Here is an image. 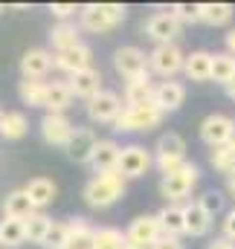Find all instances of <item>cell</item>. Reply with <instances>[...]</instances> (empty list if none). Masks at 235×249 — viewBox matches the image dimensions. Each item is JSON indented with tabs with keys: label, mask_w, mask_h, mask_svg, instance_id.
Returning a JSON list of instances; mask_svg holds the SVG:
<instances>
[{
	"label": "cell",
	"mask_w": 235,
	"mask_h": 249,
	"mask_svg": "<svg viewBox=\"0 0 235 249\" xmlns=\"http://www.w3.org/2000/svg\"><path fill=\"white\" fill-rule=\"evenodd\" d=\"M125 194V177L119 171H111V174H96L87 180L84 186V203L93 206V209H108L114 206L119 197Z\"/></svg>",
	"instance_id": "obj_1"
},
{
	"label": "cell",
	"mask_w": 235,
	"mask_h": 249,
	"mask_svg": "<svg viewBox=\"0 0 235 249\" xmlns=\"http://www.w3.org/2000/svg\"><path fill=\"white\" fill-rule=\"evenodd\" d=\"M81 26L93 35H102V32H111L114 26H119L128 15V9L122 3H87L81 6Z\"/></svg>",
	"instance_id": "obj_2"
},
{
	"label": "cell",
	"mask_w": 235,
	"mask_h": 249,
	"mask_svg": "<svg viewBox=\"0 0 235 249\" xmlns=\"http://www.w3.org/2000/svg\"><path fill=\"white\" fill-rule=\"evenodd\" d=\"M154 165L163 171V177L175 174L177 168L186 165V142H183L180 133L169 130V133H163L157 139V145H154Z\"/></svg>",
	"instance_id": "obj_3"
},
{
	"label": "cell",
	"mask_w": 235,
	"mask_h": 249,
	"mask_svg": "<svg viewBox=\"0 0 235 249\" xmlns=\"http://www.w3.org/2000/svg\"><path fill=\"white\" fill-rule=\"evenodd\" d=\"M197 180H200L197 165H195V162H186L183 168H177L175 174H166V177L160 180V194H163L169 203H180V200H186V197L192 194V188L197 186Z\"/></svg>",
	"instance_id": "obj_4"
},
{
	"label": "cell",
	"mask_w": 235,
	"mask_h": 249,
	"mask_svg": "<svg viewBox=\"0 0 235 249\" xmlns=\"http://www.w3.org/2000/svg\"><path fill=\"white\" fill-rule=\"evenodd\" d=\"M114 67H117V72L128 84L139 81V78H148V70H151L148 55L139 47H119L117 53H114Z\"/></svg>",
	"instance_id": "obj_5"
},
{
	"label": "cell",
	"mask_w": 235,
	"mask_h": 249,
	"mask_svg": "<svg viewBox=\"0 0 235 249\" xmlns=\"http://www.w3.org/2000/svg\"><path fill=\"white\" fill-rule=\"evenodd\" d=\"M163 116H166V113H163L157 105L125 107L114 127H117V130H128V133H134V130H151V127H157V124L163 122Z\"/></svg>",
	"instance_id": "obj_6"
},
{
	"label": "cell",
	"mask_w": 235,
	"mask_h": 249,
	"mask_svg": "<svg viewBox=\"0 0 235 249\" xmlns=\"http://www.w3.org/2000/svg\"><path fill=\"white\" fill-rule=\"evenodd\" d=\"M125 238H128V244H131V247L151 249L160 238H163V226H160L157 214H139V217H134V220H131V226H128Z\"/></svg>",
	"instance_id": "obj_7"
},
{
	"label": "cell",
	"mask_w": 235,
	"mask_h": 249,
	"mask_svg": "<svg viewBox=\"0 0 235 249\" xmlns=\"http://www.w3.org/2000/svg\"><path fill=\"white\" fill-rule=\"evenodd\" d=\"M148 64H151V70L157 75L172 81V75H177L186 67V55H183V50L177 44H157L151 50V55H148Z\"/></svg>",
	"instance_id": "obj_8"
},
{
	"label": "cell",
	"mask_w": 235,
	"mask_h": 249,
	"mask_svg": "<svg viewBox=\"0 0 235 249\" xmlns=\"http://www.w3.org/2000/svg\"><path fill=\"white\" fill-rule=\"evenodd\" d=\"M154 165L151 160V151L142 148V145H125L122 154H119V174L125 180H139L145 177V171Z\"/></svg>",
	"instance_id": "obj_9"
},
{
	"label": "cell",
	"mask_w": 235,
	"mask_h": 249,
	"mask_svg": "<svg viewBox=\"0 0 235 249\" xmlns=\"http://www.w3.org/2000/svg\"><path fill=\"white\" fill-rule=\"evenodd\" d=\"M233 133H235V122L227 113H209V116L200 122V139H203L209 148L230 145Z\"/></svg>",
	"instance_id": "obj_10"
},
{
	"label": "cell",
	"mask_w": 235,
	"mask_h": 249,
	"mask_svg": "<svg viewBox=\"0 0 235 249\" xmlns=\"http://www.w3.org/2000/svg\"><path fill=\"white\" fill-rule=\"evenodd\" d=\"M180 26H183V23L172 15V6H169V9L151 15L142 29H145V35H148L151 41H157V44H175V38L180 35Z\"/></svg>",
	"instance_id": "obj_11"
},
{
	"label": "cell",
	"mask_w": 235,
	"mask_h": 249,
	"mask_svg": "<svg viewBox=\"0 0 235 249\" xmlns=\"http://www.w3.org/2000/svg\"><path fill=\"white\" fill-rule=\"evenodd\" d=\"M122 99H119L114 90H102L96 99H90L87 102V116L93 119V122H99V124H117V119L122 116Z\"/></svg>",
	"instance_id": "obj_12"
},
{
	"label": "cell",
	"mask_w": 235,
	"mask_h": 249,
	"mask_svg": "<svg viewBox=\"0 0 235 249\" xmlns=\"http://www.w3.org/2000/svg\"><path fill=\"white\" fill-rule=\"evenodd\" d=\"M96 145H99V136L93 133V127H76L67 142V157L73 162H93Z\"/></svg>",
	"instance_id": "obj_13"
},
{
	"label": "cell",
	"mask_w": 235,
	"mask_h": 249,
	"mask_svg": "<svg viewBox=\"0 0 235 249\" xmlns=\"http://www.w3.org/2000/svg\"><path fill=\"white\" fill-rule=\"evenodd\" d=\"M73 122L64 116V113H47L41 119V136L47 145H59V148H67L70 136H73Z\"/></svg>",
	"instance_id": "obj_14"
},
{
	"label": "cell",
	"mask_w": 235,
	"mask_h": 249,
	"mask_svg": "<svg viewBox=\"0 0 235 249\" xmlns=\"http://www.w3.org/2000/svg\"><path fill=\"white\" fill-rule=\"evenodd\" d=\"M67 87H70V93L73 96H78V99H96L99 93H102V72L96 70V67H90V70H81V72H76V75H70L67 78Z\"/></svg>",
	"instance_id": "obj_15"
},
{
	"label": "cell",
	"mask_w": 235,
	"mask_h": 249,
	"mask_svg": "<svg viewBox=\"0 0 235 249\" xmlns=\"http://www.w3.org/2000/svg\"><path fill=\"white\" fill-rule=\"evenodd\" d=\"M53 67H56V55H50L47 50H26L23 58H20V72H23V78H38V81H44Z\"/></svg>",
	"instance_id": "obj_16"
},
{
	"label": "cell",
	"mask_w": 235,
	"mask_h": 249,
	"mask_svg": "<svg viewBox=\"0 0 235 249\" xmlns=\"http://www.w3.org/2000/svg\"><path fill=\"white\" fill-rule=\"evenodd\" d=\"M56 67L64 70L67 75H76L81 70H90L93 67V50L87 44H78V47H73L67 53H56Z\"/></svg>",
	"instance_id": "obj_17"
},
{
	"label": "cell",
	"mask_w": 235,
	"mask_h": 249,
	"mask_svg": "<svg viewBox=\"0 0 235 249\" xmlns=\"http://www.w3.org/2000/svg\"><path fill=\"white\" fill-rule=\"evenodd\" d=\"M186 102V87L180 81H160L157 90H154V105L163 110V113H175L180 110V105Z\"/></svg>",
	"instance_id": "obj_18"
},
{
	"label": "cell",
	"mask_w": 235,
	"mask_h": 249,
	"mask_svg": "<svg viewBox=\"0 0 235 249\" xmlns=\"http://www.w3.org/2000/svg\"><path fill=\"white\" fill-rule=\"evenodd\" d=\"M119 154H122V148H119L114 139H99V145H96V154H93V171L96 174H111V171H119Z\"/></svg>",
	"instance_id": "obj_19"
},
{
	"label": "cell",
	"mask_w": 235,
	"mask_h": 249,
	"mask_svg": "<svg viewBox=\"0 0 235 249\" xmlns=\"http://www.w3.org/2000/svg\"><path fill=\"white\" fill-rule=\"evenodd\" d=\"M157 220H160V226H163V235H172V238L186 235V206H180V203H166V206L157 212Z\"/></svg>",
	"instance_id": "obj_20"
},
{
	"label": "cell",
	"mask_w": 235,
	"mask_h": 249,
	"mask_svg": "<svg viewBox=\"0 0 235 249\" xmlns=\"http://www.w3.org/2000/svg\"><path fill=\"white\" fill-rule=\"evenodd\" d=\"M183 72H186L189 81H212V53L195 50L192 55H186Z\"/></svg>",
	"instance_id": "obj_21"
},
{
	"label": "cell",
	"mask_w": 235,
	"mask_h": 249,
	"mask_svg": "<svg viewBox=\"0 0 235 249\" xmlns=\"http://www.w3.org/2000/svg\"><path fill=\"white\" fill-rule=\"evenodd\" d=\"M38 209L32 206V200H29V194L23 191V188H18V191H9L6 194V200H3V217H18V220H26V217H32Z\"/></svg>",
	"instance_id": "obj_22"
},
{
	"label": "cell",
	"mask_w": 235,
	"mask_h": 249,
	"mask_svg": "<svg viewBox=\"0 0 235 249\" xmlns=\"http://www.w3.org/2000/svg\"><path fill=\"white\" fill-rule=\"evenodd\" d=\"M154 90L157 84L148 78H139V81H131L125 84V105L128 107H142V105H154Z\"/></svg>",
	"instance_id": "obj_23"
},
{
	"label": "cell",
	"mask_w": 235,
	"mask_h": 249,
	"mask_svg": "<svg viewBox=\"0 0 235 249\" xmlns=\"http://www.w3.org/2000/svg\"><path fill=\"white\" fill-rule=\"evenodd\" d=\"M23 191L29 194L32 206L41 212L44 206H50V203L56 200V191H59V188H56V183H53V180H47V177H32V180L23 186Z\"/></svg>",
	"instance_id": "obj_24"
},
{
	"label": "cell",
	"mask_w": 235,
	"mask_h": 249,
	"mask_svg": "<svg viewBox=\"0 0 235 249\" xmlns=\"http://www.w3.org/2000/svg\"><path fill=\"white\" fill-rule=\"evenodd\" d=\"M50 44H53L56 53H67V50L78 47V44H81V38H78V26L70 23V20L56 23V26L50 29Z\"/></svg>",
	"instance_id": "obj_25"
},
{
	"label": "cell",
	"mask_w": 235,
	"mask_h": 249,
	"mask_svg": "<svg viewBox=\"0 0 235 249\" xmlns=\"http://www.w3.org/2000/svg\"><path fill=\"white\" fill-rule=\"evenodd\" d=\"M26 244V226L18 217H3L0 220V247L3 249H18Z\"/></svg>",
	"instance_id": "obj_26"
},
{
	"label": "cell",
	"mask_w": 235,
	"mask_h": 249,
	"mask_svg": "<svg viewBox=\"0 0 235 249\" xmlns=\"http://www.w3.org/2000/svg\"><path fill=\"white\" fill-rule=\"evenodd\" d=\"M47 84L50 81H38V78H23L18 84V96L23 105L29 107H44L47 105Z\"/></svg>",
	"instance_id": "obj_27"
},
{
	"label": "cell",
	"mask_w": 235,
	"mask_h": 249,
	"mask_svg": "<svg viewBox=\"0 0 235 249\" xmlns=\"http://www.w3.org/2000/svg\"><path fill=\"white\" fill-rule=\"evenodd\" d=\"M93 238H96V229H93L84 217H73V220H70V241H67V249H93Z\"/></svg>",
	"instance_id": "obj_28"
},
{
	"label": "cell",
	"mask_w": 235,
	"mask_h": 249,
	"mask_svg": "<svg viewBox=\"0 0 235 249\" xmlns=\"http://www.w3.org/2000/svg\"><path fill=\"white\" fill-rule=\"evenodd\" d=\"M73 102V93L67 87V81H50L47 84V113H64Z\"/></svg>",
	"instance_id": "obj_29"
},
{
	"label": "cell",
	"mask_w": 235,
	"mask_h": 249,
	"mask_svg": "<svg viewBox=\"0 0 235 249\" xmlns=\"http://www.w3.org/2000/svg\"><path fill=\"white\" fill-rule=\"evenodd\" d=\"M209 226H212V217L200 209V203H197V200L189 203V206H186V235L200 238V235L209 232Z\"/></svg>",
	"instance_id": "obj_30"
},
{
	"label": "cell",
	"mask_w": 235,
	"mask_h": 249,
	"mask_svg": "<svg viewBox=\"0 0 235 249\" xmlns=\"http://www.w3.org/2000/svg\"><path fill=\"white\" fill-rule=\"evenodd\" d=\"M235 15L233 3H200V23L206 26H224Z\"/></svg>",
	"instance_id": "obj_31"
},
{
	"label": "cell",
	"mask_w": 235,
	"mask_h": 249,
	"mask_svg": "<svg viewBox=\"0 0 235 249\" xmlns=\"http://www.w3.org/2000/svg\"><path fill=\"white\" fill-rule=\"evenodd\" d=\"M26 130H29V122L23 113H18V110L3 113V119H0V136L3 139H20V136H26Z\"/></svg>",
	"instance_id": "obj_32"
},
{
	"label": "cell",
	"mask_w": 235,
	"mask_h": 249,
	"mask_svg": "<svg viewBox=\"0 0 235 249\" xmlns=\"http://www.w3.org/2000/svg\"><path fill=\"white\" fill-rule=\"evenodd\" d=\"M235 78V55L230 53H215L212 55V81H218V84H230Z\"/></svg>",
	"instance_id": "obj_33"
},
{
	"label": "cell",
	"mask_w": 235,
	"mask_h": 249,
	"mask_svg": "<svg viewBox=\"0 0 235 249\" xmlns=\"http://www.w3.org/2000/svg\"><path fill=\"white\" fill-rule=\"evenodd\" d=\"M23 226H26V241H29V244H44V238H47L53 220H50L44 212H35L32 217L23 220Z\"/></svg>",
	"instance_id": "obj_34"
},
{
	"label": "cell",
	"mask_w": 235,
	"mask_h": 249,
	"mask_svg": "<svg viewBox=\"0 0 235 249\" xmlns=\"http://www.w3.org/2000/svg\"><path fill=\"white\" fill-rule=\"evenodd\" d=\"M128 238L125 232H119L114 226H102L96 229V238H93V249H125Z\"/></svg>",
	"instance_id": "obj_35"
},
{
	"label": "cell",
	"mask_w": 235,
	"mask_h": 249,
	"mask_svg": "<svg viewBox=\"0 0 235 249\" xmlns=\"http://www.w3.org/2000/svg\"><path fill=\"white\" fill-rule=\"evenodd\" d=\"M209 162H212V168L215 171H221V174H233L235 171V151L230 145H221V148H212L209 151Z\"/></svg>",
	"instance_id": "obj_36"
},
{
	"label": "cell",
	"mask_w": 235,
	"mask_h": 249,
	"mask_svg": "<svg viewBox=\"0 0 235 249\" xmlns=\"http://www.w3.org/2000/svg\"><path fill=\"white\" fill-rule=\"evenodd\" d=\"M67 241H70V223H59V220H53V226H50V232H47V238H44V249H67Z\"/></svg>",
	"instance_id": "obj_37"
},
{
	"label": "cell",
	"mask_w": 235,
	"mask_h": 249,
	"mask_svg": "<svg viewBox=\"0 0 235 249\" xmlns=\"http://www.w3.org/2000/svg\"><path fill=\"white\" fill-rule=\"evenodd\" d=\"M172 15L180 23H197L200 20V3H175Z\"/></svg>",
	"instance_id": "obj_38"
},
{
	"label": "cell",
	"mask_w": 235,
	"mask_h": 249,
	"mask_svg": "<svg viewBox=\"0 0 235 249\" xmlns=\"http://www.w3.org/2000/svg\"><path fill=\"white\" fill-rule=\"evenodd\" d=\"M197 203H200V209H203V212H206L209 217H215V214H218V212L224 209V194L212 188V191H203V194L197 197Z\"/></svg>",
	"instance_id": "obj_39"
},
{
	"label": "cell",
	"mask_w": 235,
	"mask_h": 249,
	"mask_svg": "<svg viewBox=\"0 0 235 249\" xmlns=\"http://www.w3.org/2000/svg\"><path fill=\"white\" fill-rule=\"evenodd\" d=\"M50 12H53V18H59L61 23H64V20H70L76 12H81V9H78L76 3H50Z\"/></svg>",
	"instance_id": "obj_40"
},
{
	"label": "cell",
	"mask_w": 235,
	"mask_h": 249,
	"mask_svg": "<svg viewBox=\"0 0 235 249\" xmlns=\"http://www.w3.org/2000/svg\"><path fill=\"white\" fill-rule=\"evenodd\" d=\"M151 249H183V244H180V238H172V235H163L157 244Z\"/></svg>",
	"instance_id": "obj_41"
},
{
	"label": "cell",
	"mask_w": 235,
	"mask_h": 249,
	"mask_svg": "<svg viewBox=\"0 0 235 249\" xmlns=\"http://www.w3.org/2000/svg\"><path fill=\"white\" fill-rule=\"evenodd\" d=\"M224 238H230L235 244V209L227 212V220H224Z\"/></svg>",
	"instance_id": "obj_42"
},
{
	"label": "cell",
	"mask_w": 235,
	"mask_h": 249,
	"mask_svg": "<svg viewBox=\"0 0 235 249\" xmlns=\"http://www.w3.org/2000/svg\"><path fill=\"white\" fill-rule=\"evenodd\" d=\"M206 249H235V244L230 241V238H215V241H212Z\"/></svg>",
	"instance_id": "obj_43"
},
{
	"label": "cell",
	"mask_w": 235,
	"mask_h": 249,
	"mask_svg": "<svg viewBox=\"0 0 235 249\" xmlns=\"http://www.w3.org/2000/svg\"><path fill=\"white\" fill-rule=\"evenodd\" d=\"M227 53L235 55V29H230V35H227Z\"/></svg>",
	"instance_id": "obj_44"
},
{
	"label": "cell",
	"mask_w": 235,
	"mask_h": 249,
	"mask_svg": "<svg viewBox=\"0 0 235 249\" xmlns=\"http://www.w3.org/2000/svg\"><path fill=\"white\" fill-rule=\"evenodd\" d=\"M227 186H230V194H235V171L227 177Z\"/></svg>",
	"instance_id": "obj_45"
},
{
	"label": "cell",
	"mask_w": 235,
	"mask_h": 249,
	"mask_svg": "<svg viewBox=\"0 0 235 249\" xmlns=\"http://www.w3.org/2000/svg\"><path fill=\"white\" fill-rule=\"evenodd\" d=\"M227 96H230V99H235V78L227 84Z\"/></svg>",
	"instance_id": "obj_46"
},
{
	"label": "cell",
	"mask_w": 235,
	"mask_h": 249,
	"mask_svg": "<svg viewBox=\"0 0 235 249\" xmlns=\"http://www.w3.org/2000/svg\"><path fill=\"white\" fill-rule=\"evenodd\" d=\"M230 148H233V151H235V133H233V139H230Z\"/></svg>",
	"instance_id": "obj_47"
},
{
	"label": "cell",
	"mask_w": 235,
	"mask_h": 249,
	"mask_svg": "<svg viewBox=\"0 0 235 249\" xmlns=\"http://www.w3.org/2000/svg\"><path fill=\"white\" fill-rule=\"evenodd\" d=\"M0 12H6V6H0Z\"/></svg>",
	"instance_id": "obj_48"
}]
</instances>
